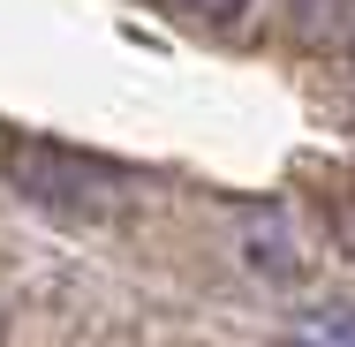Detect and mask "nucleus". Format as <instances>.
<instances>
[{
    "instance_id": "nucleus-1",
    "label": "nucleus",
    "mask_w": 355,
    "mask_h": 347,
    "mask_svg": "<svg viewBox=\"0 0 355 347\" xmlns=\"http://www.w3.org/2000/svg\"><path fill=\"white\" fill-rule=\"evenodd\" d=\"M8 181L61 219H106L121 204V174H106L98 159H83L69 143H8Z\"/></svg>"
},
{
    "instance_id": "nucleus-2",
    "label": "nucleus",
    "mask_w": 355,
    "mask_h": 347,
    "mask_svg": "<svg viewBox=\"0 0 355 347\" xmlns=\"http://www.w3.org/2000/svg\"><path fill=\"white\" fill-rule=\"evenodd\" d=\"M234 242H242L257 279H302V234H295V219L280 204H250L234 219Z\"/></svg>"
},
{
    "instance_id": "nucleus-3",
    "label": "nucleus",
    "mask_w": 355,
    "mask_h": 347,
    "mask_svg": "<svg viewBox=\"0 0 355 347\" xmlns=\"http://www.w3.org/2000/svg\"><path fill=\"white\" fill-rule=\"evenodd\" d=\"M287 347H355V310H348V302H325V310H310V317L287 332Z\"/></svg>"
},
{
    "instance_id": "nucleus-4",
    "label": "nucleus",
    "mask_w": 355,
    "mask_h": 347,
    "mask_svg": "<svg viewBox=\"0 0 355 347\" xmlns=\"http://www.w3.org/2000/svg\"><path fill=\"white\" fill-rule=\"evenodd\" d=\"M325 226H333L340 257L355 265V189H333V197H325Z\"/></svg>"
},
{
    "instance_id": "nucleus-5",
    "label": "nucleus",
    "mask_w": 355,
    "mask_h": 347,
    "mask_svg": "<svg viewBox=\"0 0 355 347\" xmlns=\"http://www.w3.org/2000/svg\"><path fill=\"white\" fill-rule=\"evenodd\" d=\"M159 8H174V15H197V23H234L250 0H159Z\"/></svg>"
},
{
    "instance_id": "nucleus-6",
    "label": "nucleus",
    "mask_w": 355,
    "mask_h": 347,
    "mask_svg": "<svg viewBox=\"0 0 355 347\" xmlns=\"http://www.w3.org/2000/svg\"><path fill=\"white\" fill-rule=\"evenodd\" d=\"M348 53H355V23H348Z\"/></svg>"
}]
</instances>
